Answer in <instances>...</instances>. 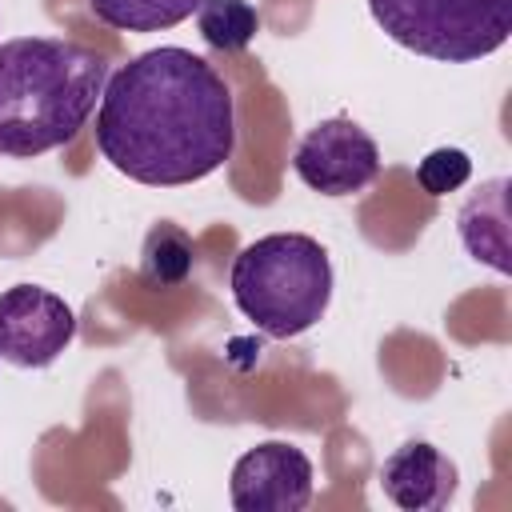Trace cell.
Returning <instances> with one entry per match:
<instances>
[{
    "label": "cell",
    "mask_w": 512,
    "mask_h": 512,
    "mask_svg": "<svg viewBox=\"0 0 512 512\" xmlns=\"http://www.w3.org/2000/svg\"><path fill=\"white\" fill-rule=\"evenodd\" d=\"M96 148L136 184L180 188L204 180L236 148L232 88L188 48L140 52L104 84Z\"/></svg>",
    "instance_id": "obj_1"
},
{
    "label": "cell",
    "mask_w": 512,
    "mask_h": 512,
    "mask_svg": "<svg viewBox=\"0 0 512 512\" xmlns=\"http://www.w3.org/2000/svg\"><path fill=\"white\" fill-rule=\"evenodd\" d=\"M108 84V56L60 40L16 36L0 44V156H44L68 144Z\"/></svg>",
    "instance_id": "obj_2"
},
{
    "label": "cell",
    "mask_w": 512,
    "mask_h": 512,
    "mask_svg": "<svg viewBox=\"0 0 512 512\" xmlns=\"http://www.w3.org/2000/svg\"><path fill=\"white\" fill-rule=\"evenodd\" d=\"M236 308L272 340L308 332L332 300V260L304 232H272L240 248L232 264Z\"/></svg>",
    "instance_id": "obj_3"
},
{
    "label": "cell",
    "mask_w": 512,
    "mask_h": 512,
    "mask_svg": "<svg viewBox=\"0 0 512 512\" xmlns=\"http://www.w3.org/2000/svg\"><path fill=\"white\" fill-rule=\"evenodd\" d=\"M384 36L440 64H472L512 36V0H368Z\"/></svg>",
    "instance_id": "obj_4"
},
{
    "label": "cell",
    "mask_w": 512,
    "mask_h": 512,
    "mask_svg": "<svg viewBox=\"0 0 512 512\" xmlns=\"http://www.w3.org/2000/svg\"><path fill=\"white\" fill-rule=\"evenodd\" d=\"M292 172L320 196H352L380 176V148L356 120L328 116L296 144Z\"/></svg>",
    "instance_id": "obj_5"
},
{
    "label": "cell",
    "mask_w": 512,
    "mask_h": 512,
    "mask_svg": "<svg viewBox=\"0 0 512 512\" xmlns=\"http://www.w3.org/2000/svg\"><path fill=\"white\" fill-rule=\"evenodd\" d=\"M76 336L72 308L36 284L0 292V360L16 368H48Z\"/></svg>",
    "instance_id": "obj_6"
},
{
    "label": "cell",
    "mask_w": 512,
    "mask_h": 512,
    "mask_svg": "<svg viewBox=\"0 0 512 512\" xmlns=\"http://www.w3.org/2000/svg\"><path fill=\"white\" fill-rule=\"evenodd\" d=\"M236 512H300L312 504V460L284 440H264L232 464Z\"/></svg>",
    "instance_id": "obj_7"
},
{
    "label": "cell",
    "mask_w": 512,
    "mask_h": 512,
    "mask_svg": "<svg viewBox=\"0 0 512 512\" xmlns=\"http://www.w3.org/2000/svg\"><path fill=\"white\" fill-rule=\"evenodd\" d=\"M456 480V464L428 440H408L380 464V488L404 512L444 508L456 496Z\"/></svg>",
    "instance_id": "obj_8"
},
{
    "label": "cell",
    "mask_w": 512,
    "mask_h": 512,
    "mask_svg": "<svg viewBox=\"0 0 512 512\" xmlns=\"http://www.w3.org/2000/svg\"><path fill=\"white\" fill-rule=\"evenodd\" d=\"M460 240L472 260H484L496 272H512V252H508V180L496 176L480 192H472L456 216Z\"/></svg>",
    "instance_id": "obj_9"
},
{
    "label": "cell",
    "mask_w": 512,
    "mask_h": 512,
    "mask_svg": "<svg viewBox=\"0 0 512 512\" xmlns=\"http://www.w3.org/2000/svg\"><path fill=\"white\" fill-rule=\"evenodd\" d=\"M140 276L152 288H176L192 276V240L172 220H160L148 228L140 248Z\"/></svg>",
    "instance_id": "obj_10"
},
{
    "label": "cell",
    "mask_w": 512,
    "mask_h": 512,
    "mask_svg": "<svg viewBox=\"0 0 512 512\" xmlns=\"http://www.w3.org/2000/svg\"><path fill=\"white\" fill-rule=\"evenodd\" d=\"M196 28L216 52H244L260 32V12L248 0H200Z\"/></svg>",
    "instance_id": "obj_11"
},
{
    "label": "cell",
    "mask_w": 512,
    "mask_h": 512,
    "mask_svg": "<svg viewBox=\"0 0 512 512\" xmlns=\"http://www.w3.org/2000/svg\"><path fill=\"white\" fill-rule=\"evenodd\" d=\"M92 12L116 32H160L188 20L200 0H88Z\"/></svg>",
    "instance_id": "obj_12"
},
{
    "label": "cell",
    "mask_w": 512,
    "mask_h": 512,
    "mask_svg": "<svg viewBox=\"0 0 512 512\" xmlns=\"http://www.w3.org/2000/svg\"><path fill=\"white\" fill-rule=\"evenodd\" d=\"M472 176V160L464 148H436L416 164V184L428 196H448L456 188H464Z\"/></svg>",
    "instance_id": "obj_13"
}]
</instances>
